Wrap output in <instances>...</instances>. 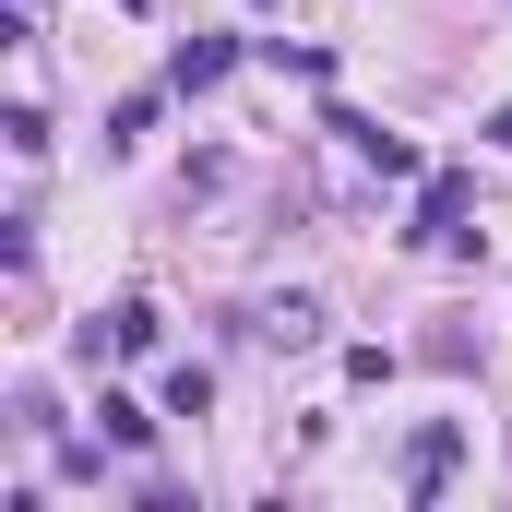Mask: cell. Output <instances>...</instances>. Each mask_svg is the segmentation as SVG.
<instances>
[{
    "mask_svg": "<svg viewBox=\"0 0 512 512\" xmlns=\"http://www.w3.org/2000/svg\"><path fill=\"white\" fill-rule=\"evenodd\" d=\"M334 131H346V143H358L382 179H405V167H417V143H405V131H370V120H346V108H334Z\"/></svg>",
    "mask_w": 512,
    "mask_h": 512,
    "instance_id": "5",
    "label": "cell"
},
{
    "mask_svg": "<svg viewBox=\"0 0 512 512\" xmlns=\"http://www.w3.org/2000/svg\"><path fill=\"white\" fill-rule=\"evenodd\" d=\"M465 203H477V191H465V167H441V179L417 191V239H465Z\"/></svg>",
    "mask_w": 512,
    "mask_h": 512,
    "instance_id": "2",
    "label": "cell"
},
{
    "mask_svg": "<svg viewBox=\"0 0 512 512\" xmlns=\"http://www.w3.org/2000/svg\"><path fill=\"white\" fill-rule=\"evenodd\" d=\"M143 131H155V96H120V108H108V143H120V155H131Z\"/></svg>",
    "mask_w": 512,
    "mask_h": 512,
    "instance_id": "9",
    "label": "cell"
},
{
    "mask_svg": "<svg viewBox=\"0 0 512 512\" xmlns=\"http://www.w3.org/2000/svg\"><path fill=\"white\" fill-rule=\"evenodd\" d=\"M262 334H274V346H310V334H322V310H310V298H286V310H262Z\"/></svg>",
    "mask_w": 512,
    "mask_h": 512,
    "instance_id": "8",
    "label": "cell"
},
{
    "mask_svg": "<svg viewBox=\"0 0 512 512\" xmlns=\"http://www.w3.org/2000/svg\"><path fill=\"white\" fill-rule=\"evenodd\" d=\"M203 405H215V370H191V358H179V370H167V417H203Z\"/></svg>",
    "mask_w": 512,
    "mask_h": 512,
    "instance_id": "7",
    "label": "cell"
},
{
    "mask_svg": "<svg viewBox=\"0 0 512 512\" xmlns=\"http://www.w3.org/2000/svg\"><path fill=\"white\" fill-rule=\"evenodd\" d=\"M96 346H108V358H143V346H155V310H143V298H120L108 322H84V358H96Z\"/></svg>",
    "mask_w": 512,
    "mask_h": 512,
    "instance_id": "3",
    "label": "cell"
},
{
    "mask_svg": "<svg viewBox=\"0 0 512 512\" xmlns=\"http://www.w3.org/2000/svg\"><path fill=\"white\" fill-rule=\"evenodd\" d=\"M453 453H465V429H417V441H405V489L429 501V489L453 477Z\"/></svg>",
    "mask_w": 512,
    "mask_h": 512,
    "instance_id": "4",
    "label": "cell"
},
{
    "mask_svg": "<svg viewBox=\"0 0 512 512\" xmlns=\"http://www.w3.org/2000/svg\"><path fill=\"white\" fill-rule=\"evenodd\" d=\"M489 143H501V155H512V108H501V120H489Z\"/></svg>",
    "mask_w": 512,
    "mask_h": 512,
    "instance_id": "10",
    "label": "cell"
},
{
    "mask_svg": "<svg viewBox=\"0 0 512 512\" xmlns=\"http://www.w3.org/2000/svg\"><path fill=\"white\" fill-rule=\"evenodd\" d=\"M227 72H239V36H191V48L167 60V84H179V96H215Z\"/></svg>",
    "mask_w": 512,
    "mask_h": 512,
    "instance_id": "1",
    "label": "cell"
},
{
    "mask_svg": "<svg viewBox=\"0 0 512 512\" xmlns=\"http://www.w3.org/2000/svg\"><path fill=\"white\" fill-rule=\"evenodd\" d=\"M96 417H108V441H120V453H143V441H155V417H143L131 393H96Z\"/></svg>",
    "mask_w": 512,
    "mask_h": 512,
    "instance_id": "6",
    "label": "cell"
}]
</instances>
